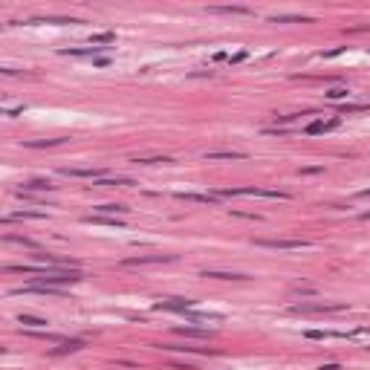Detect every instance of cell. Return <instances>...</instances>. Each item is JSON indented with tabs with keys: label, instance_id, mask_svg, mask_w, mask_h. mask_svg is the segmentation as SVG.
Returning <instances> with one entry per match:
<instances>
[{
	"label": "cell",
	"instance_id": "cell-21",
	"mask_svg": "<svg viewBox=\"0 0 370 370\" xmlns=\"http://www.w3.org/2000/svg\"><path fill=\"white\" fill-rule=\"evenodd\" d=\"M211 12H226V15H229V12H232V15H246L249 9H243V6H214Z\"/></svg>",
	"mask_w": 370,
	"mask_h": 370
},
{
	"label": "cell",
	"instance_id": "cell-15",
	"mask_svg": "<svg viewBox=\"0 0 370 370\" xmlns=\"http://www.w3.org/2000/svg\"><path fill=\"white\" fill-rule=\"evenodd\" d=\"M180 200H191V202H217L214 194H177Z\"/></svg>",
	"mask_w": 370,
	"mask_h": 370
},
{
	"label": "cell",
	"instance_id": "cell-14",
	"mask_svg": "<svg viewBox=\"0 0 370 370\" xmlns=\"http://www.w3.org/2000/svg\"><path fill=\"white\" fill-rule=\"evenodd\" d=\"M55 185L50 183V180H32V183H26L20 191H52Z\"/></svg>",
	"mask_w": 370,
	"mask_h": 370
},
{
	"label": "cell",
	"instance_id": "cell-11",
	"mask_svg": "<svg viewBox=\"0 0 370 370\" xmlns=\"http://www.w3.org/2000/svg\"><path fill=\"white\" fill-rule=\"evenodd\" d=\"M174 333L188 336V338H208V336H214V333H208V330H197V327H174Z\"/></svg>",
	"mask_w": 370,
	"mask_h": 370
},
{
	"label": "cell",
	"instance_id": "cell-20",
	"mask_svg": "<svg viewBox=\"0 0 370 370\" xmlns=\"http://www.w3.org/2000/svg\"><path fill=\"white\" fill-rule=\"evenodd\" d=\"M275 23H309V17H295V15H281V17H272Z\"/></svg>",
	"mask_w": 370,
	"mask_h": 370
},
{
	"label": "cell",
	"instance_id": "cell-9",
	"mask_svg": "<svg viewBox=\"0 0 370 370\" xmlns=\"http://www.w3.org/2000/svg\"><path fill=\"white\" fill-rule=\"evenodd\" d=\"M338 124H341V119H330V122H312V124L307 127V133H327V130H336Z\"/></svg>",
	"mask_w": 370,
	"mask_h": 370
},
{
	"label": "cell",
	"instance_id": "cell-8",
	"mask_svg": "<svg viewBox=\"0 0 370 370\" xmlns=\"http://www.w3.org/2000/svg\"><path fill=\"white\" fill-rule=\"evenodd\" d=\"M205 159H208V162H214V159H232V162H235V159H246V153L243 151H208Z\"/></svg>",
	"mask_w": 370,
	"mask_h": 370
},
{
	"label": "cell",
	"instance_id": "cell-7",
	"mask_svg": "<svg viewBox=\"0 0 370 370\" xmlns=\"http://www.w3.org/2000/svg\"><path fill=\"white\" fill-rule=\"evenodd\" d=\"M15 220H47V211H12L3 217V223H15Z\"/></svg>",
	"mask_w": 370,
	"mask_h": 370
},
{
	"label": "cell",
	"instance_id": "cell-6",
	"mask_svg": "<svg viewBox=\"0 0 370 370\" xmlns=\"http://www.w3.org/2000/svg\"><path fill=\"white\" fill-rule=\"evenodd\" d=\"M197 307V301H183V298H168V301H159L156 309H174V312H191Z\"/></svg>",
	"mask_w": 370,
	"mask_h": 370
},
{
	"label": "cell",
	"instance_id": "cell-28",
	"mask_svg": "<svg viewBox=\"0 0 370 370\" xmlns=\"http://www.w3.org/2000/svg\"><path fill=\"white\" fill-rule=\"evenodd\" d=\"M362 220H370V211H365V214H362Z\"/></svg>",
	"mask_w": 370,
	"mask_h": 370
},
{
	"label": "cell",
	"instance_id": "cell-1",
	"mask_svg": "<svg viewBox=\"0 0 370 370\" xmlns=\"http://www.w3.org/2000/svg\"><path fill=\"white\" fill-rule=\"evenodd\" d=\"M214 197H260V200H289L284 191H272V188H220Z\"/></svg>",
	"mask_w": 370,
	"mask_h": 370
},
{
	"label": "cell",
	"instance_id": "cell-2",
	"mask_svg": "<svg viewBox=\"0 0 370 370\" xmlns=\"http://www.w3.org/2000/svg\"><path fill=\"white\" fill-rule=\"evenodd\" d=\"M347 304H295L289 307V312H301V315H309V312H344Z\"/></svg>",
	"mask_w": 370,
	"mask_h": 370
},
{
	"label": "cell",
	"instance_id": "cell-26",
	"mask_svg": "<svg viewBox=\"0 0 370 370\" xmlns=\"http://www.w3.org/2000/svg\"><path fill=\"white\" fill-rule=\"evenodd\" d=\"M356 197H362V200H365V197H370V188H368V191H359Z\"/></svg>",
	"mask_w": 370,
	"mask_h": 370
},
{
	"label": "cell",
	"instance_id": "cell-16",
	"mask_svg": "<svg viewBox=\"0 0 370 370\" xmlns=\"http://www.w3.org/2000/svg\"><path fill=\"white\" fill-rule=\"evenodd\" d=\"M96 211H99V214H113V217H116V214H127V208H124V205H116V202H110V205H99Z\"/></svg>",
	"mask_w": 370,
	"mask_h": 370
},
{
	"label": "cell",
	"instance_id": "cell-5",
	"mask_svg": "<svg viewBox=\"0 0 370 370\" xmlns=\"http://www.w3.org/2000/svg\"><path fill=\"white\" fill-rule=\"evenodd\" d=\"M64 177H75V180H93V183H99V180H107V174L104 171H96V168H61Z\"/></svg>",
	"mask_w": 370,
	"mask_h": 370
},
{
	"label": "cell",
	"instance_id": "cell-13",
	"mask_svg": "<svg viewBox=\"0 0 370 370\" xmlns=\"http://www.w3.org/2000/svg\"><path fill=\"white\" fill-rule=\"evenodd\" d=\"M17 324H23V327H35V330H41V327H47V318H38V315H17Z\"/></svg>",
	"mask_w": 370,
	"mask_h": 370
},
{
	"label": "cell",
	"instance_id": "cell-22",
	"mask_svg": "<svg viewBox=\"0 0 370 370\" xmlns=\"http://www.w3.org/2000/svg\"><path fill=\"white\" fill-rule=\"evenodd\" d=\"M99 50L101 47H93V50L90 47H84V50H64V55H96Z\"/></svg>",
	"mask_w": 370,
	"mask_h": 370
},
{
	"label": "cell",
	"instance_id": "cell-18",
	"mask_svg": "<svg viewBox=\"0 0 370 370\" xmlns=\"http://www.w3.org/2000/svg\"><path fill=\"white\" fill-rule=\"evenodd\" d=\"M347 96H350V90H347V87H333V90H330V93H327V99H330V101L347 99Z\"/></svg>",
	"mask_w": 370,
	"mask_h": 370
},
{
	"label": "cell",
	"instance_id": "cell-10",
	"mask_svg": "<svg viewBox=\"0 0 370 370\" xmlns=\"http://www.w3.org/2000/svg\"><path fill=\"white\" fill-rule=\"evenodd\" d=\"M202 278H217V281H246L240 272H202Z\"/></svg>",
	"mask_w": 370,
	"mask_h": 370
},
{
	"label": "cell",
	"instance_id": "cell-27",
	"mask_svg": "<svg viewBox=\"0 0 370 370\" xmlns=\"http://www.w3.org/2000/svg\"><path fill=\"white\" fill-rule=\"evenodd\" d=\"M321 370H338L336 365H327V368H321Z\"/></svg>",
	"mask_w": 370,
	"mask_h": 370
},
{
	"label": "cell",
	"instance_id": "cell-17",
	"mask_svg": "<svg viewBox=\"0 0 370 370\" xmlns=\"http://www.w3.org/2000/svg\"><path fill=\"white\" fill-rule=\"evenodd\" d=\"M67 139H41V142H23L26 148H52V145H64Z\"/></svg>",
	"mask_w": 370,
	"mask_h": 370
},
{
	"label": "cell",
	"instance_id": "cell-19",
	"mask_svg": "<svg viewBox=\"0 0 370 370\" xmlns=\"http://www.w3.org/2000/svg\"><path fill=\"white\" fill-rule=\"evenodd\" d=\"M87 223H101V226H124L119 217H87Z\"/></svg>",
	"mask_w": 370,
	"mask_h": 370
},
{
	"label": "cell",
	"instance_id": "cell-25",
	"mask_svg": "<svg viewBox=\"0 0 370 370\" xmlns=\"http://www.w3.org/2000/svg\"><path fill=\"white\" fill-rule=\"evenodd\" d=\"M78 347H81V341H67V344H64V347H58L55 353H67V350H78Z\"/></svg>",
	"mask_w": 370,
	"mask_h": 370
},
{
	"label": "cell",
	"instance_id": "cell-4",
	"mask_svg": "<svg viewBox=\"0 0 370 370\" xmlns=\"http://www.w3.org/2000/svg\"><path fill=\"white\" fill-rule=\"evenodd\" d=\"M174 254H139V257H127L122 260V266H148V263H168Z\"/></svg>",
	"mask_w": 370,
	"mask_h": 370
},
{
	"label": "cell",
	"instance_id": "cell-12",
	"mask_svg": "<svg viewBox=\"0 0 370 370\" xmlns=\"http://www.w3.org/2000/svg\"><path fill=\"white\" fill-rule=\"evenodd\" d=\"M133 162L136 165H171L174 159H168V156H136Z\"/></svg>",
	"mask_w": 370,
	"mask_h": 370
},
{
	"label": "cell",
	"instance_id": "cell-3",
	"mask_svg": "<svg viewBox=\"0 0 370 370\" xmlns=\"http://www.w3.org/2000/svg\"><path fill=\"white\" fill-rule=\"evenodd\" d=\"M257 246L263 249H281V252H292V249H307V240H257Z\"/></svg>",
	"mask_w": 370,
	"mask_h": 370
},
{
	"label": "cell",
	"instance_id": "cell-23",
	"mask_svg": "<svg viewBox=\"0 0 370 370\" xmlns=\"http://www.w3.org/2000/svg\"><path fill=\"white\" fill-rule=\"evenodd\" d=\"M90 44H113V32H104V35H93Z\"/></svg>",
	"mask_w": 370,
	"mask_h": 370
},
{
	"label": "cell",
	"instance_id": "cell-24",
	"mask_svg": "<svg viewBox=\"0 0 370 370\" xmlns=\"http://www.w3.org/2000/svg\"><path fill=\"white\" fill-rule=\"evenodd\" d=\"M362 110H370V104H347V107H344L341 113L347 116V113H362Z\"/></svg>",
	"mask_w": 370,
	"mask_h": 370
}]
</instances>
